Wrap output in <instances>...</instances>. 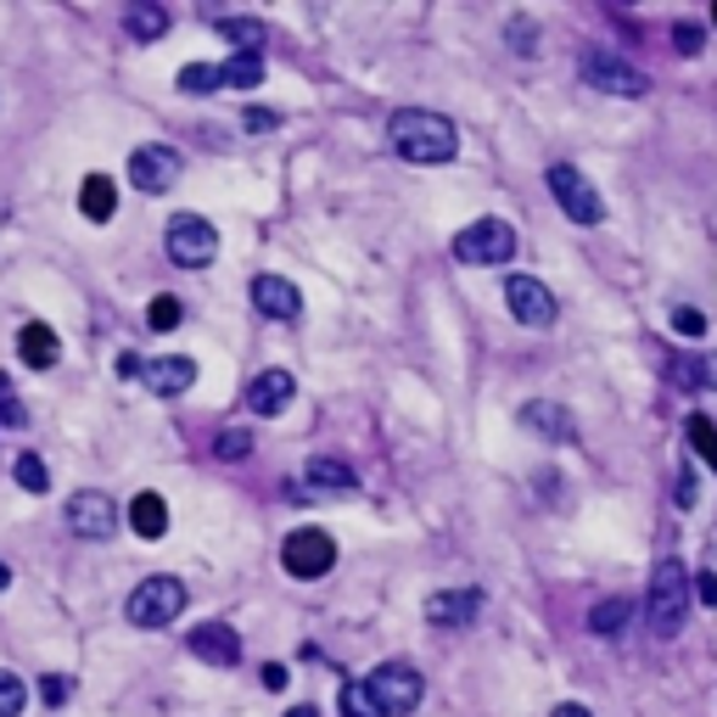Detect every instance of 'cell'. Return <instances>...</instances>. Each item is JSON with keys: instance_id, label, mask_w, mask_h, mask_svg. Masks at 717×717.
I'll return each instance as SVG.
<instances>
[{"instance_id": "cell-1", "label": "cell", "mask_w": 717, "mask_h": 717, "mask_svg": "<svg viewBox=\"0 0 717 717\" xmlns=\"http://www.w3.org/2000/svg\"><path fill=\"white\" fill-rule=\"evenodd\" d=\"M388 135H393V152L404 158V163H449L454 152H460V129L443 118V113H426V107H404V113H393V124H388Z\"/></svg>"}, {"instance_id": "cell-2", "label": "cell", "mask_w": 717, "mask_h": 717, "mask_svg": "<svg viewBox=\"0 0 717 717\" xmlns=\"http://www.w3.org/2000/svg\"><path fill=\"white\" fill-rule=\"evenodd\" d=\"M690 594H695V578H690L679 560H661V566L650 571V600H645V611H650V634H656V639H673V634L684 628Z\"/></svg>"}, {"instance_id": "cell-3", "label": "cell", "mask_w": 717, "mask_h": 717, "mask_svg": "<svg viewBox=\"0 0 717 717\" xmlns=\"http://www.w3.org/2000/svg\"><path fill=\"white\" fill-rule=\"evenodd\" d=\"M583 84L600 90V95H628V102H639V95H650V79L628 62V57H616L605 51V45H594V51H583Z\"/></svg>"}, {"instance_id": "cell-4", "label": "cell", "mask_w": 717, "mask_h": 717, "mask_svg": "<svg viewBox=\"0 0 717 717\" xmlns=\"http://www.w3.org/2000/svg\"><path fill=\"white\" fill-rule=\"evenodd\" d=\"M454 258L460 264H476V269H494V264H510L516 258V230L505 219H476L454 235Z\"/></svg>"}, {"instance_id": "cell-5", "label": "cell", "mask_w": 717, "mask_h": 717, "mask_svg": "<svg viewBox=\"0 0 717 717\" xmlns=\"http://www.w3.org/2000/svg\"><path fill=\"white\" fill-rule=\"evenodd\" d=\"M185 611V583L180 578H147V583H135L124 616L135 628H169L174 616Z\"/></svg>"}, {"instance_id": "cell-6", "label": "cell", "mask_w": 717, "mask_h": 717, "mask_svg": "<svg viewBox=\"0 0 717 717\" xmlns=\"http://www.w3.org/2000/svg\"><path fill=\"white\" fill-rule=\"evenodd\" d=\"M163 247H169V258H174L180 269H208L213 253H219V230H213L203 213H174Z\"/></svg>"}, {"instance_id": "cell-7", "label": "cell", "mask_w": 717, "mask_h": 717, "mask_svg": "<svg viewBox=\"0 0 717 717\" xmlns=\"http://www.w3.org/2000/svg\"><path fill=\"white\" fill-rule=\"evenodd\" d=\"M365 684H370V695L381 701V712H388V717L415 712V706H420V695H426V684H420V673H415L409 661H381Z\"/></svg>"}, {"instance_id": "cell-8", "label": "cell", "mask_w": 717, "mask_h": 717, "mask_svg": "<svg viewBox=\"0 0 717 717\" xmlns=\"http://www.w3.org/2000/svg\"><path fill=\"white\" fill-rule=\"evenodd\" d=\"M550 190H555V203L566 208V219H571V224H583V230H589V224H600V219H605L600 190H594L578 169H571V163H555V169H550Z\"/></svg>"}, {"instance_id": "cell-9", "label": "cell", "mask_w": 717, "mask_h": 717, "mask_svg": "<svg viewBox=\"0 0 717 717\" xmlns=\"http://www.w3.org/2000/svg\"><path fill=\"white\" fill-rule=\"evenodd\" d=\"M280 566L292 571V578H325V571L337 566V544H331V533H320V528H298L280 544Z\"/></svg>"}, {"instance_id": "cell-10", "label": "cell", "mask_w": 717, "mask_h": 717, "mask_svg": "<svg viewBox=\"0 0 717 717\" xmlns=\"http://www.w3.org/2000/svg\"><path fill=\"white\" fill-rule=\"evenodd\" d=\"M505 303H510V314H516L521 325H533V331H550V325L560 320L555 292H550V286H539L533 275H510V280H505Z\"/></svg>"}, {"instance_id": "cell-11", "label": "cell", "mask_w": 717, "mask_h": 717, "mask_svg": "<svg viewBox=\"0 0 717 717\" xmlns=\"http://www.w3.org/2000/svg\"><path fill=\"white\" fill-rule=\"evenodd\" d=\"M113 528H118V510H113V499H107V494L84 488V494H73V499H68V533H73V539L102 544V539H113Z\"/></svg>"}, {"instance_id": "cell-12", "label": "cell", "mask_w": 717, "mask_h": 717, "mask_svg": "<svg viewBox=\"0 0 717 717\" xmlns=\"http://www.w3.org/2000/svg\"><path fill=\"white\" fill-rule=\"evenodd\" d=\"M180 152L174 147H135L129 152V180H135V190H147V197H158V190H169L174 180H180Z\"/></svg>"}, {"instance_id": "cell-13", "label": "cell", "mask_w": 717, "mask_h": 717, "mask_svg": "<svg viewBox=\"0 0 717 717\" xmlns=\"http://www.w3.org/2000/svg\"><path fill=\"white\" fill-rule=\"evenodd\" d=\"M483 616V589H438L426 600V623L432 628H471Z\"/></svg>"}, {"instance_id": "cell-14", "label": "cell", "mask_w": 717, "mask_h": 717, "mask_svg": "<svg viewBox=\"0 0 717 717\" xmlns=\"http://www.w3.org/2000/svg\"><path fill=\"white\" fill-rule=\"evenodd\" d=\"M140 381H147L158 398H180V393H190V381H197V359H185V354L140 359Z\"/></svg>"}, {"instance_id": "cell-15", "label": "cell", "mask_w": 717, "mask_h": 717, "mask_svg": "<svg viewBox=\"0 0 717 717\" xmlns=\"http://www.w3.org/2000/svg\"><path fill=\"white\" fill-rule=\"evenodd\" d=\"M190 656H203L208 667H235L242 661V634H235L230 623H203V628H190Z\"/></svg>"}, {"instance_id": "cell-16", "label": "cell", "mask_w": 717, "mask_h": 717, "mask_svg": "<svg viewBox=\"0 0 717 717\" xmlns=\"http://www.w3.org/2000/svg\"><path fill=\"white\" fill-rule=\"evenodd\" d=\"M253 303H258V314H269V320H298L303 314V292L286 275H258L253 280Z\"/></svg>"}, {"instance_id": "cell-17", "label": "cell", "mask_w": 717, "mask_h": 717, "mask_svg": "<svg viewBox=\"0 0 717 717\" xmlns=\"http://www.w3.org/2000/svg\"><path fill=\"white\" fill-rule=\"evenodd\" d=\"M292 393H298L292 370H264V375H253V388H247V409L253 415H280L286 404H292Z\"/></svg>"}, {"instance_id": "cell-18", "label": "cell", "mask_w": 717, "mask_h": 717, "mask_svg": "<svg viewBox=\"0 0 717 717\" xmlns=\"http://www.w3.org/2000/svg\"><path fill=\"white\" fill-rule=\"evenodd\" d=\"M18 354H23L28 370H51V365L62 359V343H57V331H51V325L28 320V325L18 331Z\"/></svg>"}, {"instance_id": "cell-19", "label": "cell", "mask_w": 717, "mask_h": 717, "mask_svg": "<svg viewBox=\"0 0 717 717\" xmlns=\"http://www.w3.org/2000/svg\"><path fill=\"white\" fill-rule=\"evenodd\" d=\"M303 476L314 488H331V494H354L359 488V471L348 465V460H337V454H314L309 465H303Z\"/></svg>"}, {"instance_id": "cell-20", "label": "cell", "mask_w": 717, "mask_h": 717, "mask_svg": "<svg viewBox=\"0 0 717 717\" xmlns=\"http://www.w3.org/2000/svg\"><path fill=\"white\" fill-rule=\"evenodd\" d=\"M79 213L84 219H113L118 213V185L107 180V174H84V185H79Z\"/></svg>"}, {"instance_id": "cell-21", "label": "cell", "mask_w": 717, "mask_h": 717, "mask_svg": "<svg viewBox=\"0 0 717 717\" xmlns=\"http://www.w3.org/2000/svg\"><path fill=\"white\" fill-rule=\"evenodd\" d=\"M129 528H135V539H163V533H169V505H163V494H135Z\"/></svg>"}, {"instance_id": "cell-22", "label": "cell", "mask_w": 717, "mask_h": 717, "mask_svg": "<svg viewBox=\"0 0 717 717\" xmlns=\"http://www.w3.org/2000/svg\"><path fill=\"white\" fill-rule=\"evenodd\" d=\"M124 28H129L140 45H152V39H163V34H169V12H163V7H152V0H135V7L124 12Z\"/></svg>"}, {"instance_id": "cell-23", "label": "cell", "mask_w": 717, "mask_h": 717, "mask_svg": "<svg viewBox=\"0 0 717 717\" xmlns=\"http://www.w3.org/2000/svg\"><path fill=\"white\" fill-rule=\"evenodd\" d=\"M521 426H533V432H544V438H571V420L555 404H521Z\"/></svg>"}, {"instance_id": "cell-24", "label": "cell", "mask_w": 717, "mask_h": 717, "mask_svg": "<svg viewBox=\"0 0 717 717\" xmlns=\"http://www.w3.org/2000/svg\"><path fill=\"white\" fill-rule=\"evenodd\" d=\"M219 79H224V90H258L264 84V57H242V51H235L219 68Z\"/></svg>"}, {"instance_id": "cell-25", "label": "cell", "mask_w": 717, "mask_h": 717, "mask_svg": "<svg viewBox=\"0 0 717 717\" xmlns=\"http://www.w3.org/2000/svg\"><path fill=\"white\" fill-rule=\"evenodd\" d=\"M219 34L242 45V57H258V51H264V39H269L258 18H224V23H219Z\"/></svg>"}, {"instance_id": "cell-26", "label": "cell", "mask_w": 717, "mask_h": 717, "mask_svg": "<svg viewBox=\"0 0 717 717\" xmlns=\"http://www.w3.org/2000/svg\"><path fill=\"white\" fill-rule=\"evenodd\" d=\"M185 95H213V90H224V79H219V68L213 62H190V68H180V79H174Z\"/></svg>"}, {"instance_id": "cell-27", "label": "cell", "mask_w": 717, "mask_h": 717, "mask_svg": "<svg viewBox=\"0 0 717 717\" xmlns=\"http://www.w3.org/2000/svg\"><path fill=\"white\" fill-rule=\"evenodd\" d=\"M623 623H628V600H600V605L589 611V628H594L600 639L623 634Z\"/></svg>"}, {"instance_id": "cell-28", "label": "cell", "mask_w": 717, "mask_h": 717, "mask_svg": "<svg viewBox=\"0 0 717 717\" xmlns=\"http://www.w3.org/2000/svg\"><path fill=\"white\" fill-rule=\"evenodd\" d=\"M12 476H18V488H23V494H45V488H51V471H45L39 454H18Z\"/></svg>"}, {"instance_id": "cell-29", "label": "cell", "mask_w": 717, "mask_h": 717, "mask_svg": "<svg viewBox=\"0 0 717 717\" xmlns=\"http://www.w3.org/2000/svg\"><path fill=\"white\" fill-rule=\"evenodd\" d=\"M684 432H690V449H695V454H701V460L717 471V426H712L706 415H690V426H684Z\"/></svg>"}, {"instance_id": "cell-30", "label": "cell", "mask_w": 717, "mask_h": 717, "mask_svg": "<svg viewBox=\"0 0 717 717\" xmlns=\"http://www.w3.org/2000/svg\"><path fill=\"white\" fill-rule=\"evenodd\" d=\"M343 717H388V712L370 695V684H343Z\"/></svg>"}, {"instance_id": "cell-31", "label": "cell", "mask_w": 717, "mask_h": 717, "mask_svg": "<svg viewBox=\"0 0 717 717\" xmlns=\"http://www.w3.org/2000/svg\"><path fill=\"white\" fill-rule=\"evenodd\" d=\"M213 454L230 460V465H235V460H247V454H253V432H242V426H224V432L213 438Z\"/></svg>"}, {"instance_id": "cell-32", "label": "cell", "mask_w": 717, "mask_h": 717, "mask_svg": "<svg viewBox=\"0 0 717 717\" xmlns=\"http://www.w3.org/2000/svg\"><path fill=\"white\" fill-rule=\"evenodd\" d=\"M180 320H185L180 298H169V292H163V298H152V309H147V325H152V331H174Z\"/></svg>"}, {"instance_id": "cell-33", "label": "cell", "mask_w": 717, "mask_h": 717, "mask_svg": "<svg viewBox=\"0 0 717 717\" xmlns=\"http://www.w3.org/2000/svg\"><path fill=\"white\" fill-rule=\"evenodd\" d=\"M23 701H28L23 679L18 673H0V717H23Z\"/></svg>"}, {"instance_id": "cell-34", "label": "cell", "mask_w": 717, "mask_h": 717, "mask_svg": "<svg viewBox=\"0 0 717 717\" xmlns=\"http://www.w3.org/2000/svg\"><path fill=\"white\" fill-rule=\"evenodd\" d=\"M510 45H516V57H539V28L528 18H510Z\"/></svg>"}, {"instance_id": "cell-35", "label": "cell", "mask_w": 717, "mask_h": 717, "mask_svg": "<svg viewBox=\"0 0 717 717\" xmlns=\"http://www.w3.org/2000/svg\"><path fill=\"white\" fill-rule=\"evenodd\" d=\"M673 45H679V57H701V45H706V34H701L695 23H679V28H673Z\"/></svg>"}, {"instance_id": "cell-36", "label": "cell", "mask_w": 717, "mask_h": 717, "mask_svg": "<svg viewBox=\"0 0 717 717\" xmlns=\"http://www.w3.org/2000/svg\"><path fill=\"white\" fill-rule=\"evenodd\" d=\"M673 381H679V388H701V381H706V359H679Z\"/></svg>"}, {"instance_id": "cell-37", "label": "cell", "mask_w": 717, "mask_h": 717, "mask_svg": "<svg viewBox=\"0 0 717 717\" xmlns=\"http://www.w3.org/2000/svg\"><path fill=\"white\" fill-rule=\"evenodd\" d=\"M673 331H684V337H701V331H706V314H701V309H673Z\"/></svg>"}, {"instance_id": "cell-38", "label": "cell", "mask_w": 717, "mask_h": 717, "mask_svg": "<svg viewBox=\"0 0 717 717\" xmlns=\"http://www.w3.org/2000/svg\"><path fill=\"white\" fill-rule=\"evenodd\" d=\"M68 690H73V684H68L62 673H51V679L39 684V701H45V706H62V701H68Z\"/></svg>"}, {"instance_id": "cell-39", "label": "cell", "mask_w": 717, "mask_h": 717, "mask_svg": "<svg viewBox=\"0 0 717 717\" xmlns=\"http://www.w3.org/2000/svg\"><path fill=\"white\" fill-rule=\"evenodd\" d=\"M695 600L717 611V571H701V578H695Z\"/></svg>"}, {"instance_id": "cell-40", "label": "cell", "mask_w": 717, "mask_h": 717, "mask_svg": "<svg viewBox=\"0 0 717 717\" xmlns=\"http://www.w3.org/2000/svg\"><path fill=\"white\" fill-rule=\"evenodd\" d=\"M258 679H264V690H286V679H292V673H286L280 661H264V673H258Z\"/></svg>"}, {"instance_id": "cell-41", "label": "cell", "mask_w": 717, "mask_h": 717, "mask_svg": "<svg viewBox=\"0 0 717 717\" xmlns=\"http://www.w3.org/2000/svg\"><path fill=\"white\" fill-rule=\"evenodd\" d=\"M0 420H7V426H23V409H18V398H7V381H0Z\"/></svg>"}, {"instance_id": "cell-42", "label": "cell", "mask_w": 717, "mask_h": 717, "mask_svg": "<svg viewBox=\"0 0 717 717\" xmlns=\"http://www.w3.org/2000/svg\"><path fill=\"white\" fill-rule=\"evenodd\" d=\"M695 499H701V494H695V476L684 471V476H679V510H695Z\"/></svg>"}, {"instance_id": "cell-43", "label": "cell", "mask_w": 717, "mask_h": 717, "mask_svg": "<svg viewBox=\"0 0 717 717\" xmlns=\"http://www.w3.org/2000/svg\"><path fill=\"white\" fill-rule=\"evenodd\" d=\"M275 124H280V118H275V113H264V107H253V113H247V129H275Z\"/></svg>"}, {"instance_id": "cell-44", "label": "cell", "mask_w": 717, "mask_h": 717, "mask_svg": "<svg viewBox=\"0 0 717 717\" xmlns=\"http://www.w3.org/2000/svg\"><path fill=\"white\" fill-rule=\"evenodd\" d=\"M555 717H594L589 706H578V701H566V706H555Z\"/></svg>"}, {"instance_id": "cell-45", "label": "cell", "mask_w": 717, "mask_h": 717, "mask_svg": "<svg viewBox=\"0 0 717 717\" xmlns=\"http://www.w3.org/2000/svg\"><path fill=\"white\" fill-rule=\"evenodd\" d=\"M286 717H320V706H292V712H286Z\"/></svg>"}, {"instance_id": "cell-46", "label": "cell", "mask_w": 717, "mask_h": 717, "mask_svg": "<svg viewBox=\"0 0 717 717\" xmlns=\"http://www.w3.org/2000/svg\"><path fill=\"white\" fill-rule=\"evenodd\" d=\"M12 589V571H7V560H0V594H7Z\"/></svg>"}, {"instance_id": "cell-47", "label": "cell", "mask_w": 717, "mask_h": 717, "mask_svg": "<svg viewBox=\"0 0 717 717\" xmlns=\"http://www.w3.org/2000/svg\"><path fill=\"white\" fill-rule=\"evenodd\" d=\"M712 18H717V12H712Z\"/></svg>"}]
</instances>
